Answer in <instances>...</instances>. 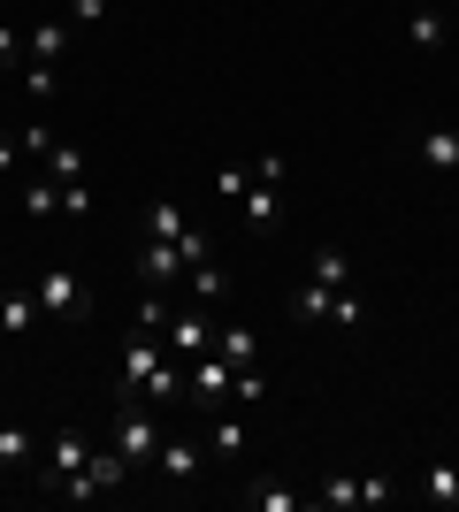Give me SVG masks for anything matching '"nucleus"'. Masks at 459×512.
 <instances>
[{"label":"nucleus","instance_id":"9d476101","mask_svg":"<svg viewBox=\"0 0 459 512\" xmlns=\"http://www.w3.org/2000/svg\"><path fill=\"white\" fill-rule=\"evenodd\" d=\"M414 161H421L429 176H459V123L421 130V138H414Z\"/></svg>","mask_w":459,"mask_h":512},{"label":"nucleus","instance_id":"f257e3e1","mask_svg":"<svg viewBox=\"0 0 459 512\" xmlns=\"http://www.w3.org/2000/svg\"><path fill=\"white\" fill-rule=\"evenodd\" d=\"M108 444L123 451L131 467H153V444H161V406H146V398H115Z\"/></svg>","mask_w":459,"mask_h":512},{"label":"nucleus","instance_id":"c756f323","mask_svg":"<svg viewBox=\"0 0 459 512\" xmlns=\"http://www.w3.org/2000/svg\"><path fill=\"white\" fill-rule=\"evenodd\" d=\"M8 62H23V31L0 16V69H8Z\"/></svg>","mask_w":459,"mask_h":512},{"label":"nucleus","instance_id":"72a5a7b5","mask_svg":"<svg viewBox=\"0 0 459 512\" xmlns=\"http://www.w3.org/2000/svg\"><path fill=\"white\" fill-rule=\"evenodd\" d=\"M0 497H8V467H0Z\"/></svg>","mask_w":459,"mask_h":512},{"label":"nucleus","instance_id":"2f4dec72","mask_svg":"<svg viewBox=\"0 0 459 512\" xmlns=\"http://www.w3.org/2000/svg\"><path fill=\"white\" fill-rule=\"evenodd\" d=\"M16 161H23V138H0V176L16 169Z\"/></svg>","mask_w":459,"mask_h":512},{"label":"nucleus","instance_id":"39448f33","mask_svg":"<svg viewBox=\"0 0 459 512\" xmlns=\"http://www.w3.org/2000/svg\"><path fill=\"white\" fill-rule=\"evenodd\" d=\"M31 291H39V306H46L54 321H85V314H92V283L77 276V268H46Z\"/></svg>","mask_w":459,"mask_h":512},{"label":"nucleus","instance_id":"393cba45","mask_svg":"<svg viewBox=\"0 0 459 512\" xmlns=\"http://www.w3.org/2000/svg\"><path fill=\"white\" fill-rule=\"evenodd\" d=\"M46 169H54V184H85V153L77 146H46Z\"/></svg>","mask_w":459,"mask_h":512},{"label":"nucleus","instance_id":"9b49d317","mask_svg":"<svg viewBox=\"0 0 459 512\" xmlns=\"http://www.w3.org/2000/svg\"><path fill=\"white\" fill-rule=\"evenodd\" d=\"M69 39H77V23H69V16H39V23H31V31H23V54L54 69V62H62V54H69Z\"/></svg>","mask_w":459,"mask_h":512},{"label":"nucleus","instance_id":"6e6552de","mask_svg":"<svg viewBox=\"0 0 459 512\" xmlns=\"http://www.w3.org/2000/svg\"><path fill=\"white\" fill-rule=\"evenodd\" d=\"M184 276H192L184 245H176V237H146V253H138V283H153V291H176Z\"/></svg>","mask_w":459,"mask_h":512},{"label":"nucleus","instance_id":"0eeeda50","mask_svg":"<svg viewBox=\"0 0 459 512\" xmlns=\"http://www.w3.org/2000/svg\"><path fill=\"white\" fill-rule=\"evenodd\" d=\"M207 459H215V451H207V436H161V444H153V474H161V482H176V490H184V482H199V467H207Z\"/></svg>","mask_w":459,"mask_h":512},{"label":"nucleus","instance_id":"7ed1b4c3","mask_svg":"<svg viewBox=\"0 0 459 512\" xmlns=\"http://www.w3.org/2000/svg\"><path fill=\"white\" fill-rule=\"evenodd\" d=\"M184 398H192L199 413H222L230 398H238V367L222 360V352H207V360H184Z\"/></svg>","mask_w":459,"mask_h":512},{"label":"nucleus","instance_id":"20e7f679","mask_svg":"<svg viewBox=\"0 0 459 512\" xmlns=\"http://www.w3.org/2000/svg\"><path fill=\"white\" fill-rule=\"evenodd\" d=\"M169 367V352H161V337H146V329H131V344H123V367H115V398H146V383Z\"/></svg>","mask_w":459,"mask_h":512},{"label":"nucleus","instance_id":"6ab92c4d","mask_svg":"<svg viewBox=\"0 0 459 512\" xmlns=\"http://www.w3.org/2000/svg\"><path fill=\"white\" fill-rule=\"evenodd\" d=\"M184 283H192V299H199V306H222V299H230V276H222V268H215V253L199 260V268H192V276H184Z\"/></svg>","mask_w":459,"mask_h":512},{"label":"nucleus","instance_id":"f03ea898","mask_svg":"<svg viewBox=\"0 0 459 512\" xmlns=\"http://www.w3.org/2000/svg\"><path fill=\"white\" fill-rule=\"evenodd\" d=\"M131 474H138V467L123 459V451H115V444H100V451H92V459H85L77 474H69V482H62L54 497H62V505H85V497H100V490H123Z\"/></svg>","mask_w":459,"mask_h":512},{"label":"nucleus","instance_id":"aec40b11","mask_svg":"<svg viewBox=\"0 0 459 512\" xmlns=\"http://www.w3.org/2000/svg\"><path fill=\"white\" fill-rule=\"evenodd\" d=\"M184 230H192V214L176 207V199H153L146 207V237H184Z\"/></svg>","mask_w":459,"mask_h":512},{"label":"nucleus","instance_id":"5701e85b","mask_svg":"<svg viewBox=\"0 0 459 512\" xmlns=\"http://www.w3.org/2000/svg\"><path fill=\"white\" fill-rule=\"evenodd\" d=\"M329 329H360V321H368V306H360V291H352V283H345V291H337V299H329Z\"/></svg>","mask_w":459,"mask_h":512},{"label":"nucleus","instance_id":"a878e982","mask_svg":"<svg viewBox=\"0 0 459 512\" xmlns=\"http://www.w3.org/2000/svg\"><path fill=\"white\" fill-rule=\"evenodd\" d=\"M306 276L329 283V291H345V283H352V260H345V253H314V268H306Z\"/></svg>","mask_w":459,"mask_h":512},{"label":"nucleus","instance_id":"4468645a","mask_svg":"<svg viewBox=\"0 0 459 512\" xmlns=\"http://www.w3.org/2000/svg\"><path fill=\"white\" fill-rule=\"evenodd\" d=\"M215 352H222V360H230V367L245 375V367L261 360V329H253V321H230V329L215 337Z\"/></svg>","mask_w":459,"mask_h":512},{"label":"nucleus","instance_id":"b1692460","mask_svg":"<svg viewBox=\"0 0 459 512\" xmlns=\"http://www.w3.org/2000/svg\"><path fill=\"white\" fill-rule=\"evenodd\" d=\"M31 451H39V444H31V428H0V467H8V474L31 467Z\"/></svg>","mask_w":459,"mask_h":512},{"label":"nucleus","instance_id":"473e14b6","mask_svg":"<svg viewBox=\"0 0 459 512\" xmlns=\"http://www.w3.org/2000/svg\"><path fill=\"white\" fill-rule=\"evenodd\" d=\"M414 8H444V0H414Z\"/></svg>","mask_w":459,"mask_h":512},{"label":"nucleus","instance_id":"2eb2a0df","mask_svg":"<svg viewBox=\"0 0 459 512\" xmlns=\"http://www.w3.org/2000/svg\"><path fill=\"white\" fill-rule=\"evenodd\" d=\"M414 490L429 497V505H459V467L452 459H429V467L414 474Z\"/></svg>","mask_w":459,"mask_h":512},{"label":"nucleus","instance_id":"1a4fd4ad","mask_svg":"<svg viewBox=\"0 0 459 512\" xmlns=\"http://www.w3.org/2000/svg\"><path fill=\"white\" fill-rule=\"evenodd\" d=\"M161 352H169V360H207V352H215V329H207V314H169V329H161Z\"/></svg>","mask_w":459,"mask_h":512},{"label":"nucleus","instance_id":"423d86ee","mask_svg":"<svg viewBox=\"0 0 459 512\" xmlns=\"http://www.w3.org/2000/svg\"><path fill=\"white\" fill-rule=\"evenodd\" d=\"M391 490H398L391 474H360V482H352V474H329L322 490H314V505L322 512H352V505H383Z\"/></svg>","mask_w":459,"mask_h":512},{"label":"nucleus","instance_id":"bb28decb","mask_svg":"<svg viewBox=\"0 0 459 512\" xmlns=\"http://www.w3.org/2000/svg\"><path fill=\"white\" fill-rule=\"evenodd\" d=\"M23 214H62V184H23Z\"/></svg>","mask_w":459,"mask_h":512},{"label":"nucleus","instance_id":"dca6fc26","mask_svg":"<svg viewBox=\"0 0 459 512\" xmlns=\"http://www.w3.org/2000/svg\"><path fill=\"white\" fill-rule=\"evenodd\" d=\"M85 459H92V444H85V436H54V444H46V467H54V482H46V490H62V482H69L77 467H85Z\"/></svg>","mask_w":459,"mask_h":512},{"label":"nucleus","instance_id":"ddd939ff","mask_svg":"<svg viewBox=\"0 0 459 512\" xmlns=\"http://www.w3.org/2000/svg\"><path fill=\"white\" fill-rule=\"evenodd\" d=\"M238 207H245V230H276V214H284V184H261V176H253Z\"/></svg>","mask_w":459,"mask_h":512},{"label":"nucleus","instance_id":"412c9836","mask_svg":"<svg viewBox=\"0 0 459 512\" xmlns=\"http://www.w3.org/2000/svg\"><path fill=\"white\" fill-rule=\"evenodd\" d=\"M329 299H337V291H329V283H314V276H306L299 291H291V321H322V314H329Z\"/></svg>","mask_w":459,"mask_h":512},{"label":"nucleus","instance_id":"f8f14e48","mask_svg":"<svg viewBox=\"0 0 459 512\" xmlns=\"http://www.w3.org/2000/svg\"><path fill=\"white\" fill-rule=\"evenodd\" d=\"M39 314H46V306H39V291H0V344H23Z\"/></svg>","mask_w":459,"mask_h":512},{"label":"nucleus","instance_id":"cd10ccee","mask_svg":"<svg viewBox=\"0 0 459 512\" xmlns=\"http://www.w3.org/2000/svg\"><path fill=\"white\" fill-rule=\"evenodd\" d=\"M54 85H62V77L46 62H23V92H31V100H54Z\"/></svg>","mask_w":459,"mask_h":512},{"label":"nucleus","instance_id":"f3484780","mask_svg":"<svg viewBox=\"0 0 459 512\" xmlns=\"http://www.w3.org/2000/svg\"><path fill=\"white\" fill-rule=\"evenodd\" d=\"M406 39H414L421 54H437V46L452 39V23H444V8H414V16H406Z\"/></svg>","mask_w":459,"mask_h":512},{"label":"nucleus","instance_id":"7c9ffc66","mask_svg":"<svg viewBox=\"0 0 459 512\" xmlns=\"http://www.w3.org/2000/svg\"><path fill=\"white\" fill-rule=\"evenodd\" d=\"M245 184H253L245 169H222V176H215V192H222V199H245Z\"/></svg>","mask_w":459,"mask_h":512},{"label":"nucleus","instance_id":"c85d7f7f","mask_svg":"<svg viewBox=\"0 0 459 512\" xmlns=\"http://www.w3.org/2000/svg\"><path fill=\"white\" fill-rule=\"evenodd\" d=\"M100 16H108V0H69V23H77V31H92Z\"/></svg>","mask_w":459,"mask_h":512},{"label":"nucleus","instance_id":"a211bd4d","mask_svg":"<svg viewBox=\"0 0 459 512\" xmlns=\"http://www.w3.org/2000/svg\"><path fill=\"white\" fill-rule=\"evenodd\" d=\"M207 451H215V459H245V421H230V413H207Z\"/></svg>","mask_w":459,"mask_h":512},{"label":"nucleus","instance_id":"4be33fe9","mask_svg":"<svg viewBox=\"0 0 459 512\" xmlns=\"http://www.w3.org/2000/svg\"><path fill=\"white\" fill-rule=\"evenodd\" d=\"M245 505H253V512H299V490H284V482H253Z\"/></svg>","mask_w":459,"mask_h":512}]
</instances>
